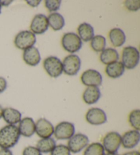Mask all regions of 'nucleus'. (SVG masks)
Instances as JSON below:
<instances>
[{
    "instance_id": "1",
    "label": "nucleus",
    "mask_w": 140,
    "mask_h": 155,
    "mask_svg": "<svg viewBox=\"0 0 140 155\" xmlns=\"http://www.w3.org/2000/svg\"><path fill=\"white\" fill-rule=\"evenodd\" d=\"M20 133L16 125H6L0 129V148L10 149L18 143Z\"/></svg>"
},
{
    "instance_id": "2",
    "label": "nucleus",
    "mask_w": 140,
    "mask_h": 155,
    "mask_svg": "<svg viewBox=\"0 0 140 155\" xmlns=\"http://www.w3.org/2000/svg\"><path fill=\"white\" fill-rule=\"evenodd\" d=\"M139 61V53L137 48L129 46L123 49L122 53V61L125 68L133 69L138 65Z\"/></svg>"
},
{
    "instance_id": "3",
    "label": "nucleus",
    "mask_w": 140,
    "mask_h": 155,
    "mask_svg": "<svg viewBox=\"0 0 140 155\" xmlns=\"http://www.w3.org/2000/svg\"><path fill=\"white\" fill-rule=\"evenodd\" d=\"M62 45L66 51L73 54L81 49L82 41L77 34L68 32L64 34L62 38Z\"/></svg>"
},
{
    "instance_id": "4",
    "label": "nucleus",
    "mask_w": 140,
    "mask_h": 155,
    "mask_svg": "<svg viewBox=\"0 0 140 155\" xmlns=\"http://www.w3.org/2000/svg\"><path fill=\"white\" fill-rule=\"evenodd\" d=\"M43 67L51 77L58 78L63 73V66L60 59L55 56H50L43 61Z\"/></svg>"
},
{
    "instance_id": "5",
    "label": "nucleus",
    "mask_w": 140,
    "mask_h": 155,
    "mask_svg": "<svg viewBox=\"0 0 140 155\" xmlns=\"http://www.w3.org/2000/svg\"><path fill=\"white\" fill-rule=\"evenodd\" d=\"M36 42V35L28 30H23L18 33L14 41L16 47L23 51L34 47Z\"/></svg>"
},
{
    "instance_id": "6",
    "label": "nucleus",
    "mask_w": 140,
    "mask_h": 155,
    "mask_svg": "<svg viewBox=\"0 0 140 155\" xmlns=\"http://www.w3.org/2000/svg\"><path fill=\"white\" fill-rule=\"evenodd\" d=\"M102 145L107 153H117L121 146V135L115 131L108 133L103 137Z\"/></svg>"
},
{
    "instance_id": "7",
    "label": "nucleus",
    "mask_w": 140,
    "mask_h": 155,
    "mask_svg": "<svg viewBox=\"0 0 140 155\" xmlns=\"http://www.w3.org/2000/svg\"><path fill=\"white\" fill-rule=\"evenodd\" d=\"M75 134V125L69 122H61L54 127L55 137L58 140H67Z\"/></svg>"
},
{
    "instance_id": "8",
    "label": "nucleus",
    "mask_w": 140,
    "mask_h": 155,
    "mask_svg": "<svg viewBox=\"0 0 140 155\" xmlns=\"http://www.w3.org/2000/svg\"><path fill=\"white\" fill-rule=\"evenodd\" d=\"M81 60L77 55L71 54L67 55L62 61L63 71L67 75H76L81 68Z\"/></svg>"
},
{
    "instance_id": "9",
    "label": "nucleus",
    "mask_w": 140,
    "mask_h": 155,
    "mask_svg": "<svg viewBox=\"0 0 140 155\" xmlns=\"http://www.w3.org/2000/svg\"><path fill=\"white\" fill-rule=\"evenodd\" d=\"M89 144V139L87 135L83 133H77L70 138L67 147L71 153L77 154L85 149Z\"/></svg>"
},
{
    "instance_id": "10",
    "label": "nucleus",
    "mask_w": 140,
    "mask_h": 155,
    "mask_svg": "<svg viewBox=\"0 0 140 155\" xmlns=\"http://www.w3.org/2000/svg\"><path fill=\"white\" fill-rule=\"evenodd\" d=\"M81 81L83 85L88 87H98L103 83V77L98 71L94 69H88L82 73Z\"/></svg>"
},
{
    "instance_id": "11",
    "label": "nucleus",
    "mask_w": 140,
    "mask_h": 155,
    "mask_svg": "<svg viewBox=\"0 0 140 155\" xmlns=\"http://www.w3.org/2000/svg\"><path fill=\"white\" fill-rule=\"evenodd\" d=\"M35 133L41 139L52 137L54 133V127L47 119L40 118L35 122Z\"/></svg>"
},
{
    "instance_id": "12",
    "label": "nucleus",
    "mask_w": 140,
    "mask_h": 155,
    "mask_svg": "<svg viewBox=\"0 0 140 155\" xmlns=\"http://www.w3.org/2000/svg\"><path fill=\"white\" fill-rule=\"evenodd\" d=\"M85 120L89 124L98 126L107 122V117L105 112L103 109L93 107L87 111L85 114Z\"/></svg>"
},
{
    "instance_id": "13",
    "label": "nucleus",
    "mask_w": 140,
    "mask_h": 155,
    "mask_svg": "<svg viewBox=\"0 0 140 155\" xmlns=\"http://www.w3.org/2000/svg\"><path fill=\"white\" fill-rule=\"evenodd\" d=\"M49 28L47 17L42 14L36 15L32 19L30 24L31 31L34 34H42Z\"/></svg>"
},
{
    "instance_id": "14",
    "label": "nucleus",
    "mask_w": 140,
    "mask_h": 155,
    "mask_svg": "<svg viewBox=\"0 0 140 155\" xmlns=\"http://www.w3.org/2000/svg\"><path fill=\"white\" fill-rule=\"evenodd\" d=\"M140 141L139 130H131L121 136V145L126 149H132L136 147Z\"/></svg>"
},
{
    "instance_id": "15",
    "label": "nucleus",
    "mask_w": 140,
    "mask_h": 155,
    "mask_svg": "<svg viewBox=\"0 0 140 155\" xmlns=\"http://www.w3.org/2000/svg\"><path fill=\"white\" fill-rule=\"evenodd\" d=\"M17 127L20 135L25 137H31L35 133V122L32 117H25L21 119Z\"/></svg>"
},
{
    "instance_id": "16",
    "label": "nucleus",
    "mask_w": 140,
    "mask_h": 155,
    "mask_svg": "<svg viewBox=\"0 0 140 155\" xmlns=\"http://www.w3.org/2000/svg\"><path fill=\"white\" fill-rule=\"evenodd\" d=\"M23 59L28 65L36 66L40 63L41 60V57H40L38 49L36 47H32L24 51L23 53Z\"/></svg>"
},
{
    "instance_id": "17",
    "label": "nucleus",
    "mask_w": 140,
    "mask_h": 155,
    "mask_svg": "<svg viewBox=\"0 0 140 155\" xmlns=\"http://www.w3.org/2000/svg\"><path fill=\"white\" fill-rule=\"evenodd\" d=\"M21 112L17 109L12 107H6L4 109L2 117L8 125H16L18 124L21 120Z\"/></svg>"
},
{
    "instance_id": "18",
    "label": "nucleus",
    "mask_w": 140,
    "mask_h": 155,
    "mask_svg": "<svg viewBox=\"0 0 140 155\" xmlns=\"http://www.w3.org/2000/svg\"><path fill=\"white\" fill-rule=\"evenodd\" d=\"M101 96V91L98 87H88L83 92V100L88 105H92L97 103Z\"/></svg>"
},
{
    "instance_id": "19",
    "label": "nucleus",
    "mask_w": 140,
    "mask_h": 155,
    "mask_svg": "<svg viewBox=\"0 0 140 155\" xmlns=\"http://www.w3.org/2000/svg\"><path fill=\"white\" fill-rule=\"evenodd\" d=\"M109 38L111 44L114 47H120L125 44L126 35L120 28H113L109 32Z\"/></svg>"
},
{
    "instance_id": "20",
    "label": "nucleus",
    "mask_w": 140,
    "mask_h": 155,
    "mask_svg": "<svg viewBox=\"0 0 140 155\" xmlns=\"http://www.w3.org/2000/svg\"><path fill=\"white\" fill-rule=\"evenodd\" d=\"M125 68L121 61H115L110 64L107 65L105 73L107 76L112 79L119 78L125 73Z\"/></svg>"
},
{
    "instance_id": "21",
    "label": "nucleus",
    "mask_w": 140,
    "mask_h": 155,
    "mask_svg": "<svg viewBox=\"0 0 140 155\" xmlns=\"http://www.w3.org/2000/svg\"><path fill=\"white\" fill-rule=\"evenodd\" d=\"M78 36L82 40V41L89 42L95 36V31L93 27L90 24L83 23L80 24L77 28Z\"/></svg>"
},
{
    "instance_id": "22",
    "label": "nucleus",
    "mask_w": 140,
    "mask_h": 155,
    "mask_svg": "<svg viewBox=\"0 0 140 155\" xmlns=\"http://www.w3.org/2000/svg\"><path fill=\"white\" fill-rule=\"evenodd\" d=\"M118 59H119V53L113 48L105 49L100 55L101 61L106 65L115 62L118 60Z\"/></svg>"
},
{
    "instance_id": "23",
    "label": "nucleus",
    "mask_w": 140,
    "mask_h": 155,
    "mask_svg": "<svg viewBox=\"0 0 140 155\" xmlns=\"http://www.w3.org/2000/svg\"><path fill=\"white\" fill-rule=\"evenodd\" d=\"M47 18L49 26H50L54 31L61 30L65 25V20H64V17L58 12L51 13Z\"/></svg>"
},
{
    "instance_id": "24",
    "label": "nucleus",
    "mask_w": 140,
    "mask_h": 155,
    "mask_svg": "<svg viewBox=\"0 0 140 155\" xmlns=\"http://www.w3.org/2000/svg\"><path fill=\"white\" fill-rule=\"evenodd\" d=\"M56 146V142L52 137L40 139L36 143V148L41 153H51Z\"/></svg>"
},
{
    "instance_id": "25",
    "label": "nucleus",
    "mask_w": 140,
    "mask_h": 155,
    "mask_svg": "<svg viewBox=\"0 0 140 155\" xmlns=\"http://www.w3.org/2000/svg\"><path fill=\"white\" fill-rule=\"evenodd\" d=\"M105 150L102 143L94 142L88 144L86 147L83 155H105Z\"/></svg>"
},
{
    "instance_id": "26",
    "label": "nucleus",
    "mask_w": 140,
    "mask_h": 155,
    "mask_svg": "<svg viewBox=\"0 0 140 155\" xmlns=\"http://www.w3.org/2000/svg\"><path fill=\"white\" fill-rule=\"evenodd\" d=\"M90 41L91 48L95 52H102L105 49L106 39L104 36L101 35L95 36Z\"/></svg>"
},
{
    "instance_id": "27",
    "label": "nucleus",
    "mask_w": 140,
    "mask_h": 155,
    "mask_svg": "<svg viewBox=\"0 0 140 155\" xmlns=\"http://www.w3.org/2000/svg\"><path fill=\"white\" fill-rule=\"evenodd\" d=\"M128 122L134 130H140V110L135 109L128 115Z\"/></svg>"
},
{
    "instance_id": "28",
    "label": "nucleus",
    "mask_w": 140,
    "mask_h": 155,
    "mask_svg": "<svg viewBox=\"0 0 140 155\" xmlns=\"http://www.w3.org/2000/svg\"><path fill=\"white\" fill-rule=\"evenodd\" d=\"M50 154V155H71V152L67 146L59 144L55 146Z\"/></svg>"
},
{
    "instance_id": "29",
    "label": "nucleus",
    "mask_w": 140,
    "mask_h": 155,
    "mask_svg": "<svg viewBox=\"0 0 140 155\" xmlns=\"http://www.w3.org/2000/svg\"><path fill=\"white\" fill-rule=\"evenodd\" d=\"M45 5L49 12H55L60 9L61 1L60 0H46Z\"/></svg>"
},
{
    "instance_id": "30",
    "label": "nucleus",
    "mask_w": 140,
    "mask_h": 155,
    "mask_svg": "<svg viewBox=\"0 0 140 155\" xmlns=\"http://www.w3.org/2000/svg\"><path fill=\"white\" fill-rule=\"evenodd\" d=\"M126 8L132 12L137 11L140 8V2L139 0L136 1H125L124 2Z\"/></svg>"
},
{
    "instance_id": "31",
    "label": "nucleus",
    "mask_w": 140,
    "mask_h": 155,
    "mask_svg": "<svg viewBox=\"0 0 140 155\" xmlns=\"http://www.w3.org/2000/svg\"><path fill=\"white\" fill-rule=\"evenodd\" d=\"M23 155H42L36 147L34 146H28L25 148L23 151Z\"/></svg>"
},
{
    "instance_id": "32",
    "label": "nucleus",
    "mask_w": 140,
    "mask_h": 155,
    "mask_svg": "<svg viewBox=\"0 0 140 155\" xmlns=\"http://www.w3.org/2000/svg\"><path fill=\"white\" fill-rule=\"evenodd\" d=\"M7 88V81L4 77H0V94L4 92Z\"/></svg>"
},
{
    "instance_id": "33",
    "label": "nucleus",
    "mask_w": 140,
    "mask_h": 155,
    "mask_svg": "<svg viewBox=\"0 0 140 155\" xmlns=\"http://www.w3.org/2000/svg\"><path fill=\"white\" fill-rule=\"evenodd\" d=\"M26 3L28 4L29 6L35 8V7H37L40 3H41V1H40V0H31V1H28V0H27Z\"/></svg>"
},
{
    "instance_id": "34",
    "label": "nucleus",
    "mask_w": 140,
    "mask_h": 155,
    "mask_svg": "<svg viewBox=\"0 0 140 155\" xmlns=\"http://www.w3.org/2000/svg\"><path fill=\"white\" fill-rule=\"evenodd\" d=\"M0 155H13L12 152L10 149H1Z\"/></svg>"
},
{
    "instance_id": "35",
    "label": "nucleus",
    "mask_w": 140,
    "mask_h": 155,
    "mask_svg": "<svg viewBox=\"0 0 140 155\" xmlns=\"http://www.w3.org/2000/svg\"><path fill=\"white\" fill-rule=\"evenodd\" d=\"M122 155H140V153L139 151L132 150V151L125 152V153H124Z\"/></svg>"
},
{
    "instance_id": "36",
    "label": "nucleus",
    "mask_w": 140,
    "mask_h": 155,
    "mask_svg": "<svg viewBox=\"0 0 140 155\" xmlns=\"http://www.w3.org/2000/svg\"><path fill=\"white\" fill-rule=\"evenodd\" d=\"M12 2V1H0V5L1 6H8Z\"/></svg>"
},
{
    "instance_id": "37",
    "label": "nucleus",
    "mask_w": 140,
    "mask_h": 155,
    "mask_svg": "<svg viewBox=\"0 0 140 155\" xmlns=\"http://www.w3.org/2000/svg\"><path fill=\"white\" fill-rule=\"evenodd\" d=\"M3 111H4V109L1 105H0V119H1L2 117V115H3Z\"/></svg>"
},
{
    "instance_id": "38",
    "label": "nucleus",
    "mask_w": 140,
    "mask_h": 155,
    "mask_svg": "<svg viewBox=\"0 0 140 155\" xmlns=\"http://www.w3.org/2000/svg\"><path fill=\"white\" fill-rule=\"evenodd\" d=\"M105 155H119V154H117V153H107Z\"/></svg>"
},
{
    "instance_id": "39",
    "label": "nucleus",
    "mask_w": 140,
    "mask_h": 155,
    "mask_svg": "<svg viewBox=\"0 0 140 155\" xmlns=\"http://www.w3.org/2000/svg\"><path fill=\"white\" fill-rule=\"evenodd\" d=\"M1 12H2V6L1 5H0V14H1Z\"/></svg>"
}]
</instances>
